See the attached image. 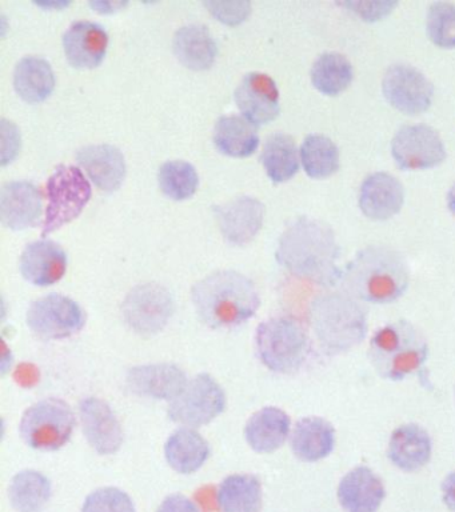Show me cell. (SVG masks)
<instances>
[{"instance_id":"cell-1","label":"cell","mask_w":455,"mask_h":512,"mask_svg":"<svg viewBox=\"0 0 455 512\" xmlns=\"http://www.w3.org/2000/svg\"><path fill=\"white\" fill-rule=\"evenodd\" d=\"M191 302L207 327L234 328L253 318L261 299L255 284L237 271L207 275L191 288Z\"/></svg>"},{"instance_id":"cell-2","label":"cell","mask_w":455,"mask_h":512,"mask_svg":"<svg viewBox=\"0 0 455 512\" xmlns=\"http://www.w3.org/2000/svg\"><path fill=\"white\" fill-rule=\"evenodd\" d=\"M343 286L355 298L375 304L393 303L405 294L409 268L398 252L386 247H367L359 252L341 276Z\"/></svg>"},{"instance_id":"cell-3","label":"cell","mask_w":455,"mask_h":512,"mask_svg":"<svg viewBox=\"0 0 455 512\" xmlns=\"http://www.w3.org/2000/svg\"><path fill=\"white\" fill-rule=\"evenodd\" d=\"M337 247L327 227L301 219L287 228L279 240L278 262L299 278L330 283L334 280Z\"/></svg>"},{"instance_id":"cell-4","label":"cell","mask_w":455,"mask_h":512,"mask_svg":"<svg viewBox=\"0 0 455 512\" xmlns=\"http://www.w3.org/2000/svg\"><path fill=\"white\" fill-rule=\"evenodd\" d=\"M367 356L381 378L401 382L425 366L429 343L414 324L398 320L374 332Z\"/></svg>"},{"instance_id":"cell-5","label":"cell","mask_w":455,"mask_h":512,"mask_svg":"<svg viewBox=\"0 0 455 512\" xmlns=\"http://www.w3.org/2000/svg\"><path fill=\"white\" fill-rule=\"evenodd\" d=\"M255 342L259 360L277 374L297 372L310 350L305 328L291 316H279L259 324Z\"/></svg>"},{"instance_id":"cell-6","label":"cell","mask_w":455,"mask_h":512,"mask_svg":"<svg viewBox=\"0 0 455 512\" xmlns=\"http://www.w3.org/2000/svg\"><path fill=\"white\" fill-rule=\"evenodd\" d=\"M313 322L323 346L349 350L366 335V318L353 299L341 295L321 298L314 304Z\"/></svg>"},{"instance_id":"cell-7","label":"cell","mask_w":455,"mask_h":512,"mask_svg":"<svg viewBox=\"0 0 455 512\" xmlns=\"http://www.w3.org/2000/svg\"><path fill=\"white\" fill-rule=\"evenodd\" d=\"M75 423L69 403L47 398L27 408L19 424V434L34 450L58 451L69 443Z\"/></svg>"},{"instance_id":"cell-8","label":"cell","mask_w":455,"mask_h":512,"mask_svg":"<svg viewBox=\"0 0 455 512\" xmlns=\"http://www.w3.org/2000/svg\"><path fill=\"white\" fill-rule=\"evenodd\" d=\"M45 192L49 203L43 220V236L78 218L91 198V186L83 172L65 164L55 168L47 180Z\"/></svg>"},{"instance_id":"cell-9","label":"cell","mask_w":455,"mask_h":512,"mask_svg":"<svg viewBox=\"0 0 455 512\" xmlns=\"http://www.w3.org/2000/svg\"><path fill=\"white\" fill-rule=\"evenodd\" d=\"M226 394L209 374H199L170 402L169 419L187 427L206 426L226 410Z\"/></svg>"},{"instance_id":"cell-10","label":"cell","mask_w":455,"mask_h":512,"mask_svg":"<svg viewBox=\"0 0 455 512\" xmlns=\"http://www.w3.org/2000/svg\"><path fill=\"white\" fill-rule=\"evenodd\" d=\"M174 299L166 287L145 283L134 287L122 304V315L135 334L157 335L167 326L174 314Z\"/></svg>"},{"instance_id":"cell-11","label":"cell","mask_w":455,"mask_h":512,"mask_svg":"<svg viewBox=\"0 0 455 512\" xmlns=\"http://www.w3.org/2000/svg\"><path fill=\"white\" fill-rule=\"evenodd\" d=\"M27 324L41 339H66L83 330L86 314L69 296L49 294L30 304Z\"/></svg>"},{"instance_id":"cell-12","label":"cell","mask_w":455,"mask_h":512,"mask_svg":"<svg viewBox=\"0 0 455 512\" xmlns=\"http://www.w3.org/2000/svg\"><path fill=\"white\" fill-rule=\"evenodd\" d=\"M391 155L401 170H429L445 162L446 148L433 127L409 124L391 140Z\"/></svg>"},{"instance_id":"cell-13","label":"cell","mask_w":455,"mask_h":512,"mask_svg":"<svg viewBox=\"0 0 455 512\" xmlns=\"http://www.w3.org/2000/svg\"><path fill=\"white\" fill-rule=\"evenodd\" d=\"M383 95L395 110L418 115L429 110L434 87L421 71L409 64H393L382 80Z\"/></svg>"},{"instance_id":"cell-14","label":"cell","mask_w":455,"mask_h":512,"mask_svg":"<svg viewBox=\"0 0 455 512\" xmlns=\"http://www.w3.org/2000/svg\"><path fill=\"white\" fill-rule=\"evenodd\" d=\"M223 238L234 246H245L257 236L265 218V206L253 196H239L214 207Z\"/></svg>"},{"instance_id":"cell-15","label":"cell","mask_w":455,"mask_h":512,"mask_svg":"<svg viewBox=\"0 0 455 512\" xmlns=\"http://www.w3.org/2000/svg\"><path fill=\"white\" fill-rule=\"evenodd\" d=\"M234 98L242 115L254 126L273 122L281 110L277 84L262 72L243 76Z\"/></svg>"},{"instance_id":"cell-16","label":"cell","mask_w":455,"mask_h":512,"mask_svg":"<svg viewBox=\"0 0 455 512\" xmlns=\"http://www.w3.org/2000/svg\"><path fill=\"white\" fill-rule=\"evenodd\" d=\"M79 415L83 434L99 455H113L119 451L123 443L121 423L105 400L94 396L83 399L79 404Z\"/></svg>"},{"instance_id":"cell-17","label":"cell","mask_w":455,"mask_h":512,"mask_svg":"<svg viewBox=\"0 0 455 512\" xmlns=\"http://www.w3.org/2000/svg\"><path fill=\"white\" fill-rule=\"evenodd\" d=\"M337 498L345 512H378L385 502L386 488L370 467L357 466L343 475Z\"/></svg>"},{"instance_id":"cell-18","label":"cell","mask_w":455,"mask_h":512,"mask_svg":"<svg viewBox=\"0 0 455 512\" xmlns=\"http://www.w3.org/2000/svg\"><path fill=\"white\" fill-rule=\"evenodd\" d=\"M42 216V192L27 180L3 184L0 190V220L11 230L37 226Z\"/></svg>"},{"instance_id":"cell-19","label":"cell","mask_w":455,"mask_h":512,"mask_svg":"<svg viewBox=\"0 0 455 512\" xmlns=\"http://www.w3.org/2000/svg\"><path fill=\"white\" fill-rule=\"evenodd\" d=\"M126 382L134 394L170 402H173L189 383L185 372L170 363L133 367L127 372Z\"/></svg>"},{"instance_id":"cell-20","label":"cell","mask_w":455,"mask_h":512,"mask_svg":"<svg viewBox=\"0 0 455 512\" xmlns=\"http://www.w3.org/2000/svg\"><path fill=\"white\" fill-rule=\"evenodd\" d=\"M19 270L23 278L35 286H53L66 274V251L53 240H38L27 244L22 252Z\"/></svg>"},{"instance_id":"cell-21","label":"cell","mask_w":455,"mask_h":512,"mask_svg":"<svg viewBox=\"0 0 455 512\" xmlns=\"http://www.w3.org/2000/svg\"><path fill=\"white\" fill-rule=\"evenodd\" d=\"M405 202V190L394 175L374 172L362 182L359 208L367 218L387 220L397 215Z\"/></svg>"},{"instance_id":"cell-22","label":"cell","mask_w":455,"mask_h":512,"mask_svg":"<svg viewBox=\"0 0 455 512\" xmlns=\"http://www.w3.org/2000/svg\"><path fill=\"white\" fill-rule=\"evenodd\" d=\"M433 440L429 432L415 423L395 428L387 447V458L398 470L415 472L430 463Z\"/></svg>"},{"instance_id":"cell-23","label":"cell","mask_w":455,"mask_h":512,"mask_svg":"<svg viewBox=\"0 0 455 512\" xmlns=\"http://www.w3.org/2000/svg\"><path fill=\"white\" fill-rule=\"evenodd\" d=\"M109 35L97 23L79 20L71 24L63 35V48L71 66L98 67L105 59Z\"/></svg>"},{"instance_id":"cell-24","label":"cell","mask_w":455,"mask_h":512,"mask_svg":"<svg viewBox=\"0 0 455 512\" xmlns=\"http://www.w3.org/2000/svg\"><path fill=\"white\" fill-rule=\"evenodd\" d=\"M337 432L329 420L307 416L295 423L290 436V446L295 458L301 462L315 463L333 454Z\"/></svg>"},{"instance_id":"cell-25","label":"cell","mask_w":455,"mask_h":512,"mask_svg":"<svg viewBox=\"0 0 455 512\" xmlns=\"http://www.w3.org/2000/svg\"><path fill=\"white\" fill-rule=\"evenodd\" d=\"M78 163L102 191L118 190L125 180V156L119 148L111 144H94L77 152Z\"/></svg>"},{"instance_id":"cell-26","label":"cell","mask_w":455,"mask_h":512,"mask_svg":"<svg viewBox=\"0 0 455 512\" xmlns=\"http://www.w3.org/2000/svg\"><path fill=\"white\" fill-rule=\"evenodd\" d=\"M290 427V416L285 411L277 407H265L255 412L246 423L245 438L255 452L271 454L286 443Z\"/></svg>"},{"instance_id":"cell-27","label":"cell","mask_w":455,"mask_h":512,"mask_svg":"<svg viewBox=\"0 0 455 512\" xmlns=\"http://www.w3.org/2000/svg\"><path fill=\"white\" fill-rule=\"evenodd\" d=\"M173 48L179 62L195 71L207 70L217 58L218 47L209 28L187 24L175 32Z\"/></svg>"},{"instance_id":"cell-28","label":"cell","mask_w":455,"mask_h":512,"mask_svg":"<svg viewBox=\"0 0 455 512\" xmlns=\"http://www.w3.org/2000/svg\"><path fill=\"white\" fill-rule=\"evenodd\" d=\"M169 466L178 474L189 475L198 471L210 456L207 440L193 428H179L165 444Z\"/></svg>"},{"instance_id":"cell-29","label":"cell","mask_w":455,"mask_h":512,"mask_svg":"<svg viewBox=\"0 0 455 512\" xmlns=\"http://www.w3.org/2000/svg\"><path fill=\"white\" fill-rule=\"evenodd\" d=\"M214 143L222 154L246 158L257 150L259 136L257 128L245 116L225 115L215 123Z\"/></svg>"},{"instance_id":"cell-30","label":"cell","mask_w":455,"mask_h":512,"mask_svg":"<svg viewBox=\"0 0 455 512\" xmlns=\"http://www.w3.org/2000/svg\"><path fill=\"white\" fill-rule=\"evenodd\" d=\"M14 87L29 103H41L54 91L55 75L51 64L41 56H26L14 71Z\"/></svg>"},{"instance_id":"cell-31","label":"cell","mask_w":455,"mask_h":512,"mask_svg":"<svg viewBox=\"0 0 455 512\" xmlns=\"http://www.w3.org/2000/svg\"><path fill=\"white\" fill-rule=\"evenodd\" d=\"M217 500L221 512H261L262 484L254 475L227 476L219 484Z\"/></svg>"},{"instance_id":"cell-32","label":"cell","mask_w":455,"mask_h":512,"mask_svg":"<svg viewBox=\"0 0 455 512\" xmlns=\"http://www.w3.org/2000/svg\"><path fill=\"white\" fill-rule=\"evenodd\" d=\"M299 156L295 140L283 132H275L267 138L261 160L269 178L274 183H283L297 174Z\"/></svg>"},{"instance_id":"cell-33","label":"cell","mask_w":455,"mask_h":512,"mask_svg":"<svg viewBox=\"0 0 455 512\" xmlns=\"http://www.w3.org/2000/svg\"><path fill=\"white\" fill-rule=\"evenodd\" d=\"M311 82L319 92L337 96L349 88L354 71L350 60L339 52H325L319 55L311 67Z\"/></svg>"},{"instance_id":"cell-34","label":"cell","mask_w":455,"mask_h":512,"mask_svg":"<svg viewBox=\"0 0 455 512\" xmlns=\"http://www.w3.org/2000/svg\"><path fill=\"white\" fill-rule=\"evenodd\" d=\"M11 506L17 512H39L51 498V482L42 472H18L9 487Z\"/></svg>"},{"instance_id":"cell-35","label":"cell","mask_w":455,"mask_h":512,"mask_svg":"<svg viewBox=\"0 0 455 512\" xmlns=\"http://www.w3.org/2000/svg\"><path fill=\"white\" fill-rule=\"evenodd\" d=\"M302 166L313 179H326L339 170L337 144L321 134H311L303 140L301 150Z\"/></svg>"},{"instance_id":"cell-36","label":"cell","mask_w":455,"mask_h":512,"mask_svg":"<svg viewBox=\"0 0 455 512\" xmlns=\"http://www.w3.org/2000/svg\"><path fill=\"white\" fill-rule=\"evenodd\" d=\"M158 182L163 194L170 199L185 200L197 191L199 176L193 164L185 160H170L159 168Z\"/></svg>"},{"instance_id":"cell-37","label":"cell","mask_w":455,"mask_h":512,"mask_svg":"<svg viewBox=\"0 0 455 512\" xmlns=\"http://www.w3.org/2000/svg\"><path fill=\"white\" fill-rule=\"evenodd\" d=\"M427 35L435 46L455 47V4L435 2L427 12Z\"/></svg>"},{"instance_id":"cell-38","label":"cell","mask_w":455,"mask_h":512,"mask_svg":"<svg viewBox=\"0 0 455 512\" xmlns=\"http://www.w3.org/2000/svg\"><path fill=\"white\" fill-rule=\"evenodd\" d=\"M81 512H135V507L125 491L105 487L87 496Z\"/></svg>"},{"instance_id":"cell-39","label":"cell","mask_w":455,"mask_h":512,"mask_svg":"<svg viewBox=\"0 0 455 512\" xmlns=\"http://www.w3.org/2000/svg\"><path fill=\"white\" fill-rule=\"evenodd\" d=\"M205 6L215 18L230 26L242 23L251 12L250 2H205Z\"/></svg>"},{"instance_id":"cell-40","label":"cell","mask_w":455,"mask_h":512,"mask_svg":"<svg viewBox=\"0 0 455 512\" xmlns=\"http://www.w3.org/2000/svg\"><path fill=\"white\" fill-rule=\"evenodd\" d=\"M2 146V166H6L18 154L19 148L18 127L6 119H2Z\"/></svg>"},{"instance_id":"cell-41","label":"cell","mask_w":455,"mask_h":512,"mask_svg":"<svg viewBox=\"0 0 455 512\" xmlns=\"http://www.w3.org/2000/svg\"><path fill=\"white\" fill-rule=\"evenodd\" d=\"M346 7L351 8L357 14L362 15L366 20L381 19L383 16L389 14L397 3L389 2H351L345 3Z\"/></svg>"},{"instance_id":"cell-42","label":"cell","mask_w":455,"mask_h":512,"mask_svg":"<svg viewBox=\"0 0 455 512\" xmlns=\"http://www.w3.org/2000/svg\"><path fill=\"white\" fill-rule=\"evenodd\" d=\"M157 512H201L193 500L182 494L167 496L158 507Z\"/></svg>"},{"instance_id":"cell-43","label":"cell","mask_w":455,"mask_h":512,"mask_svg":"<svg viewBox=\"0 0 455 512\" xmlns=\"http://www.w3.org/2000/svg\"><path fill=\"white\" fill-rule=\"evenodd\" d=\"M442 502L447 510L455 512V471H451L441 483Z\"/></svg>"},{"instance_id":"cell-44","label":"cell","mask_w":455,"mask_h":512,"mask_svg":"<svg viewBox=\"0 0 455 512\" xmlns=\"http://www.w3.org/2000/svg\"><path fill=\"white\" fill-rule=\"evenodd\" d=\"M90 6L94 8L95 11L102 12V14H106V12H114L117 10H121V8L127 6L126 2H91Z\"/></svg>"},{"instance_id":"cell-45","label":"cell","mask_w":455,"mask_h":512,"mask_svg":"<svg viewBox=\"0 0 455 512\" xmlns=\"http://www.w3.org/2000/svg\"><path fill=\"white\" fill-rule=\"evenodd\" d=\"M447 206H449L451 214L455 216V183L451 186L449 194H447Z\"/></svg>"},{"instance_id":"cell-46","label":"cell","mask_w":455,"mask_h":512,"mask_svg":"<svg viewBox=\"0 0 455 512\" xmlns=\"http://www.w3.org/2000/svg\"><path fill=\"white\" fill-rule=\"evenodd\" d=\"M39 6H42V7H54V8H57V7H63V6H66L67 3H38Z\"/></svg>"},{"instance_id":"cell-47","label":"cell","mask_w":455,"mask_h":512,"mask_svg":"<svg viewBox=\"0 0 455 512\" xmlns=\"http://www.w3.org/2000/svg\"><path fill=\"white\" fill-rule=\"evenodd\" d=\"M454 398H455V384H454Z\"/></svg>"}]
</instances>
